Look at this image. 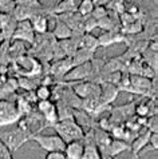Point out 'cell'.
I'll return each instance as SVG.
<instances>
[{
	"label": "cell",
	"instance_id": "1",
	"mask_svg": "<svg viewBox=\"0 0 158 159\" xmlns=\"http://www.w3.org/2000/svg\"><path fill=\"white\" fill-rule=\"evenodd\" d=\"M32 134H34L32 131H27L19 126H16V127H12L10 130L0 132V140L7 146L8 150H10L12 154H14L23 144H26L27 142L31 140Z\"/></svg>",
	"mask_w": 158,
	"mask_h": 159
},
{
	"label": "cell",
	"instance_id": "2",
	"mask_svg": "<svg viewBox=\"0 0 158 159\" xmlns=\"http://www.w3.org/2000/svg\"><path fill=\"white\" fill-rule=\"evenodd\" d=\"M56 131V135L62 138L64 143L72 142V140H82L85 136V130L82 129L74 119H66L59 120L51 126Z\"/></svg>",
	"mask_w": 158,
	"mask_h": 159
},
{
	"label": "cell",
	"instance_id": "3",
	"mask_svg": "<svg viewBox=\"0 0 158 159\" xmlns=\"http://www.w3.org/2000/svg\"><path fill=\"white\" fill-rule=\"evenodd\" d=\"M31 140H34L43 151L52 152V151H63L66 147V143L59 138L56 134L54 135H42L39 132H34L31 136Z\"/></svg>",
	"mask_w": 158,
	"mask_h": 159
},
{
	"label": "cell",
	"instance_id": "4",
	"mask_svg": "<svg viewBox=\"0 0 158 159\" xmlns=\"http://www.w3.org/2000/svg\"><path fill=\"white\" fill-rule=\"evenodd\" d=\"M71 90L79 99H89V98L99 99V95H100V84L95 82H89V80L77 82L71 87Z\"/></svg>",
	"mask_w": 158,
	"mask_h": 159
},
{
	"label": "cell",
	"instance_id": "5",
	"mask_svg": "<svg viewBox=\"0 0 158 159\" xmlns=\"http://www.w3.org/2000/svg\"><path fill=\"white\" fill-rule=\"evenodd\" d=\"M38 111L42 114V116L44 118V129L51 127L54 123L58 122V112H56V104L55 102L51 99L48 100H39L38 102Z\"/></svg>",
	"mask_w": 158,
	"mask_h": 159
},
{
	"label": "cell",
	"instance_id": "6",
	"mask_svg": "<svg viewBox=\"0 0 158 159\" xmlns=\"http://www.w3.org/2000/svg\"><path fill=\"white\" fill-rule=\"evenodd\" d=\"M90 74H91V61L79 64V66H74V67L64 75L63 80L68 82V83L70 82L77 83V82H82V80H89Z\"/></svg>",
	"mask_w": 158,
	"mask_h": 159
},
{
	"label": "cell",
	"instance_id": "7",
	"mask_svg": "<svg viewBox=\"0 0 158 159\" xmlns=\"http://www.w3.org/2000/svg\"><path fill=\"white\" fill-rule=\"evenodd\" d=\"M21 116L19 115L15 104L10 102H0V127L8 126L17 122Z\"/></svg>",
	"mask_w": 158,
	"mask_h": 159
},
{
	"label": "cell",
	"instance_id": "8",
	"mask_svg": "<svg viewBox=\"0 0 158 159\" xmlns=\"http://www.w3.org/2000/svg\"><path fill=\"white\" fill-rule=\"evenodd\" d=\"M12 40H23V42H28V43L35 42V32L31 27L30 20L17 21L14 35H12Z\"/></svg>",
	"mask_w": 158,
	"mask_h": 159
},
{
	"label": "cell",
	"instance_id": "9",
	"mask_svg": "<svg viewBox=\"0 0 158 159\" xmlns=\"http://www.w3.org/2000/svg\"><path fill=\"white\" fill-rule=\"evenodd\" d=\"M72 67H74V64H72L71 58L58 59L50 66V75L52 78H55L56 80H63L64 75L67 74Z\"/></svg>",
	"mask_w": 158,
	"mask_h": 159
},
{
	"label": "cell",
	"instance_id": "10",
	"mask_svg": "<svg viewBox=\"0 0 158 159\" xmlns=\"http://www.w3.org/2000/svg\"><path fill=\"white\" fill-rule=\"evenodd\" d=\"M126 36L121 32V30H114V31H105L103 34H100L98 38L99 47H110L113 44L118 43H125Z\"/></svg>",
	"mask_w": 158,
	"mask_h": 159
},
{
	"label": "cell",
	"instance_id": "11",
	"mask_svg": "<svg viewBox=\"0 0 158 159\" xmlns=\"http://www.w3.org/2000/svg\"><path fill=\"white\" fill-rule=\"evenodd\" d=\"M118 95H119V90H118V87L115 84H111V83H100L99 100L105 106H110L111 103H114L117 100Z\"/></svg>",
	"mask_w": 158,
	"mask_h": 159
},
{
	"label": "cell",
	"instance_id": "12",
	"mask_svg": "<svg viewBox=\"0 0 158 159\" xmlns=\"http://www.w3.org/2000/svg\"><path fill=\"white\" fill-rule=\"evenodd\" d=\"M36 14H44V10H39V8H32V7H26V6H16L12 10V17L16 21H23V20H30L34 15Z\"/></svg>",
	"mask_w": 158,
	"mask_h": 159
},
{
	"label": "cell",
	"instance_id": "13",
	"mask_svg": "<svg viewBox=\"0 0 158 159\" xmlns=\"http://www.w3.org/2000/svg\"><path fill=\"white\" fill-rule=\"evenodd\" d=\"M126 151H130V143H127L122 139H113L110 142V144H109V147L106 150V152H105L103 158L105 157L117 158L119 154L126 152Z\"/></svg>",
	"mask_w": 158,
	"mask_h": 159
},
{
	"label": "cell",
	"instance_id": "14",
	"mask_svg": "<svg viewBox=\"0 0 158 159\" xmlns=\"http://www.w3.org/2000/svg\"><path fill=\"white\" fill-rule=\"evenodd\" d=\"M85 150V143L82 140H72V142L66 143V147L63 150L66 159H81Z\"/></svg>",
	"mask_w": 158,
	"mask_h": 159
},
{
	"label": "cell",
	"instance_id": "15",
	"mask_svg": "<svg viewBox=\"0 0 158 159\" xmlns=\"http://www.w3.org/2000/svg\"><path fill=\"white\" fill-rule=\"evenodd\" d=\"M52 36L55 39H58V40H66V39L72 38L74 34H72L71 28H70L63 20H60L59 17L55 16V27L52 30Z\"/></svg>",
	"mask_w": 158,
	"mask_h": 159
},
{
	"label": "cell",
	"instance_id": "16",
	"mask_svg": "<svg viewBox=\"0 0 158 159\" xmlns=\"http://www.w3.org/2000/svg\"><path fill=\"white\" fill-rule=\"evenodd\" d=\"M31 27L35 34L38 35H46L48 31V15L44 14H36L30 19Z\"/></svg>",
	"mask_w": 158,
	"mask_h": 159
},
{
	"label": "cell",
	"instance_id": "17",
	"mask_svg": "<svg viewBox=\"0 0 158 159\" xmlns=\"http://www.w3.org/2000/svg\"><path fill=\"white\" fill-rule=\"evenodd\" d=\"M98 47H99L98 36H95L93 34H83L79 36V48H85L87 51L95 52Z\"/></svg>",
	"mask_w": 158,
	"mask_h": 159
},
{
	"label": "cell",
	"instance_id": "18",
	"mask_svg": "<svg viewBox=\"0 0 158 159\" xmlns=\"http://www.w3.org/2000/svg\"><path fill=\"white\" fill-rule=\"evenodd\" d=\"M94 54L95 52H91V51H87L85 48H78L75 51V54L71 56V60H72V64L74 66H79V64H83V63H89L94 59Z\"/></svg>",
	"mask_w": 158,
	"mask_h": 159
},
{
	"label": "cell",
	"instance_id": "19",
	"mask_svg": "<svg viewBox=\"0 0 158 159\" xmlns=\"http://www.w3.org/2000/svg\"><path fill=\"white\" fill-rule=\"evenodd\" d=\"M81 159H103L95 143H85V150Z\"/></svg>",
	"mask_w": 158,
	"mask_h": 159
},
{
	"label": "cell",
	"instance_id": "20",
	"mask_svg": "<svg viewBox=\"0 0 158 159\" xmlns=\"http://www.w3.org/2000/svg\"><path fill=\"white\" fill-rule=\"evenodd\" d=\"M15 107L17 110V112H19V115H27V114H30L32 111V106H31V102L27 100L24 98V96H19L16 100V104H15Z\"/></svg>",
	"mask_w": 158,
	"mask_h": 159
},
{
	"label": "cell",
	"instance_id": "21",
	"mask_svg": "<svg viewBox=\"0 0 158 159\" xmlns=\"http://www.w3.org/2000/svg\"><path fill=\"white\" fill-rule=\"evenodd\" d=\"M94 2L93 0H79V4H78V8H77V12L81 16L86 17V16H90L91 12L94 10Z\"/></svg>",
	"mask_w": 158,
	"mask_h": 159
},
{
	"label": "cell",
	"instance_id": "22",
	"mask_svg": "<svg viewBox=\"0 0 158 159\" xmlns=\"http://www.w3.org/2000/svg\"><path fill=\"white\" fill-rule=\"evenodd\" d=\"M151 112V102H141L134 107V114H137L139 118H149Z\"/></svg>",
	"mask_w": 158,
	"mask_h": 159
},
{
	"label": "cell",
	"instance_id": "23",
	"mask_svg": "<svg viewBox=\"0 0 158 159\" xmlns=\"http://www.w3.org/2000/svg\"><path fill=\"white\" fill-rule=\"evenodd\" d=\"M51 95H52V91L48 84H40L35 90V98L38 100H48L51 99Z\"/></svg>",
	"mask_w": 158,
	"mask_h": 159
},
{
	"label": "cell",
	"instance_id": "24",
	"mask_svg": "<svg viewBox=\"0 0 158 159\" xmlns=\"http://www.w3.org/2000/svg\"><path fill=\"white\" fill-rule=\"evenodd\" d=\"M107 15H109V10L105 6H95L93 12H91V16H93L95 20H99Z\"/></svg>",
	"mask_w": 158,
	"mask_h": 159
},
{
	"label": "cell",
	"instance_id": "25",
	"mask_svg": "<svg viewBox=\"0 0 158 159\" xmlns=\"http://www.w3.org/2000/svg\"><path fill=\"white\" fill-rule=\"evenodd\" d=\"M16 6H26V7H32V8H43V4L40 0H15Z\"/></svg>",
	"mask_w": 158,
	"mask_h": 159
},
{
	"label": "cell",
	"instance_id": "26",
	"mask_svg": "<svg viewBox=\"0 0 158 159\" xmlns=\"http://www.w3.org/2000/svg\"><path fill=\"white\" fill-rule=\"evenodd\" d=\"M149 146H150V148H149V150L157 151V148H158V134H157V132H151L150 140H149Z\"/></svg>",
	"mask_w": 158,
	"mask_h": 159
},
{
	"label": "cell",
	"instance_id": "27",
	"mask_svg": "<svg viewBox=\"0 0 158 159\" xmlns=\"http://www.w3.org/2000/svg\"><path fill=\"white\" fill-rule=\"evenodd\" d=\"M44 159H66V155L63 151H52V152H47Z\"/></svg>",
	"mask_w": 158,
	"mask_h": 159
},
{
	"label": "cell",
	"instance_id": "28",
	"mask_svg": "<svg viewBox=\"0 0 158 159\" xmlns=\"http://www.w3.org/2000/svg\"><path fill=\"white\" fill-rule=\"evenodd\" d=\"M103 159H115V158H110V157H105Z\"/></svg>",
	"mask_w": 158,
	"mask_h": 159
},
{
	"label": "cell",
	"instance_id": "29",
	"mask_svg": "<svg viewBox=\"0 0 158 159\" xmlns=\"http://www.w3.org/2000/svg\"><path fill=\"white\" fill-rule=\"evenodd\" d=\"M11 2H15V0H11Z\"/></svg>",
	"mask_w": 158,
	"mask_h": 159
},
{
	"label": "cell",
	"instance_id": "30",
	"mask_svg": "<svg viewBox=\"0 0 158 159\" xmlns=\"http://www.w3.org/2000/svg\"><path fill=\"white\" fill-rule=\"evenodd\" d=\"M154 2H157V0H154Z\"/></svg>",
	"mask_w": 158,
	"mask_h": 159
}]
</instances>
